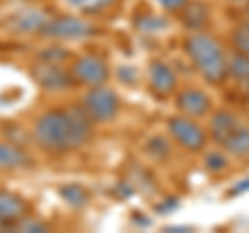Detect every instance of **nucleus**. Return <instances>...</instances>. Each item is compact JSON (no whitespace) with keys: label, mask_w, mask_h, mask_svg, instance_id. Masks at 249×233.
Listing matches in <instances>:
<instances>
[{"label":"nucleus","mask_w":249,"mask_h":233,"mask_svg":"<svg viewBox=\"0 0 249 233\" xmlns=\"http://www.w3.org/2000/svg\"><path fill=\"white\" fill-rule=\"evenodd\" d=\"M81 106L93 123H108L119 115L121 98L112 88H108V85L104 83V85L89 88L88 92H85L83 100H81Z\"/></svg>","instance_id":"nucleus-3"},{"label":"nucleus","mask_w":249,"mask_h":233,"mask_svg":"<svg viewBox=\"0 0 249 233\" xmlns=\"http://www.w3.org/2000/svg\"><path fill=\"white\" fill-rule=\"evenodd\" d=\"M166 25H168V21L164 17H160V15H143V17L137 21L139 32H143V34L162 32V29H166Z\"/></svg>","instance_id":"nucleus-20"},{"label":"nucleus","mask_w":249,"mask_h":233,"mask_svg":"<svg viewBox=\"0 0 249 233\" xmlns=\"http://www.w3.org/2000/svg\"><path fill=\"white\" fill-rule=\"evenodd\" d=\"M231 42H232V48H235V52L247 54V57H249V21L239 23V25L232 29Z\"/></svg>","instance_id":"nucleus-19"},{"label":"nucleus","mask_w":249,"mask_h":233,"mask_svg":"<svg viewBox=\"0 0 249 233\" xmlns=\"http://www.w3.org/2000/svg\"><path fill=\"white\" fill-rule=\"evenodd\" d=\"M62 65L65 63H46V60H40V63L31 69V75H34L36 83L44 90L67 92L75 85V79H73L71 69H65Z\"/></svg>","instance_id":"nucleus-7"},{"label":"nucleus","mask_w":249,"mask_h":233,"mask_svg":"<svg viewBox=\"0 0 249 233\" xmlns=\"http://www.w3.org/2000/svg\"><path fill=\"white\" fill-rule=\"evenodd\" d=\"M69 58V52L65 48H58V46H50L44 52H40V60H46V63H65Z\"/></svg>","instance_id":"nucleus-23"},{"label":"nucleus","mask_w":249,"mask_h":233,"mask_svg":"<svg viewBox=\"0 0 249 233\" xmlns=\"http://www.w3.org/2000/svg\"><path fill=\"white\" fill-rule=\"evenodd\" d=\"M185 52L208 83H222L229 77V57L222 44L208 32H191L185 40Z\"/></svg>","instance_id":"nucleus-2"},{"label":"nucleus","mask_w":249,"mask_h":233,"mask_svg":"<svg viewBox=\"0 0 249 233\" xmlns=\"http://www.w3.org/2000/svg\"><path fill=\"white\" fill-rule=\"evenodd\" d=\"M239 125H241L239 119L231 111H218L216 115H212V119H210V137H212L216 144L222 146Z\"/></svg>","instance_id":"nucleus-13"},{"label":"nucleus","mask_w":249,"mask_h":233,"mask_svg":"<svg viewBox=\"0 0 249 233\" xmlns=\"http://www.w3.org/2000/svg\"><path fill=\"white\" fill-rule=\"evenodd\" d=\"M229 75L241 85H249V57L235 52L229 58Z\"/></svg>","instance_id":"nucleus-18"},{"label":"nucleus","mask_w":249,"mask_h":233,"mask_svg":"<svg viewBox=\"0 0 249 233\" xmlns=\"http://www.w3.org/2000/svg\"><path fill=\"white\" fill-rule=\"evenodd\" d=\"M160 4V9H164L166 13H178L189 0H156Z\"/></svg>","instance_id":"nucleus-25"},{"label":"nucleus","mask_w":249,"mask_h":233,"mask_svg":"<svg viewBox=\"0 0 249 233\" xmlns=\"http://www.w3.org/2000/svg\"><path fill=\"white\" fill-rule=\"evenodd\" d=\"M62 2L79 15H102L110 11L119 0H62Z\"/></svg>","instance_id":"nucleus-16"},{"label":"nucleus","mask_w":249,"mask_h":233,"mask_svg":"<svg viewBox=\"0 0 249 233\" xmlns=\"http://www.w3.org/2000/svg\"><path fill=\"white\" fill-rule=\"evenodd\" d=\"M46 229H48V227H46L44 223L29 219V214L17 225V227H15V231H46Z\"/></svg>","instance_id":"nucleus-24"},{"label":"nucleus","mask_w":249,"mask_h":233,"mask_svg":"<svg viewBox=\"0 0 249 233\" xmlns=\"http://www.w3.org/2000/svg\"><path fill=\"white\" fill-rule=\"evenodd\" d=\"M71 73L75 83L96 88V85H104L108 81L110 69H108V60L104 57H100L96 52H85L73 60Z\"/></svg>","instance_id":"nucleus-6"},{"label":"nucleus","mask_w":249,"mask_h":233,"mask_svg":"<svg viewBox=\"0 0 249 233\" xmlns=\"http://www.w3.org/2000/svg\"><path fill=\"white\" fill-rule=\"evenodd\" d=\"M147 81H150V90L154 96L166 98L175 94L177 90V73L162 60H152L150 69H147Z\"/></svg>","instance_id":"nucleus-10"},{"label":"nucleus","mask_w":249,"mask_h":233,"mask_svg":"<svg viewBox=\"0 0 249 233\" xmlns=\"http://www.w3.org/2000/svg\"><path fill=\"white\" fill-rule=\"evenodd\" d=\"M50 21V15L37 9V6H25L17 13H13L11 27L17 34H42L46 23Z\"/></svg>","instance_id":"nucleus-11"},{"label":"nucleus","mask_w":249,"mask_h":233,"mask_svg":"<svg viewBox=\"0 0 249 233\" xmlns=\"http://www.w3.org/2000/svg\"><path fill=\"white\" fill-rule=\"evenodd\" d=\"M247 15H249V0H247Z\"/></svg>","instance_id":"nucleus-29"},{"label":"nucleus","mask_w":249,"mask_h":233,"mask_svg":"<svg viewBox=\"0 0 249 233\" xmlns=\"http://www.w3.org/2000/svg\"><path fill=\"white\" fill-rule=\"evenodd\" d=\"M164 231H178V233H181V231H191L189 227H178V225H177V227H164Z\"/></svg>","instance_id":"nucleus-27"},{"label":"nucleus","mask_w":249,"mask_h":233,"mask_svg":"<svg viewBox=\"0 0 249 233\" xmlns=\"http://www.w3.org/2000/svg\"><path fill=\"white\" fill-rule=\"evenodd\" d=\"M147 152L152 154L154 158H158V160H162V158H166L168 154H170V144L166 142L164 137H160V136H156V137H152L150 142H147Z\"/></svg>","instance_id":"nucleus-22"},{"label":"nucleus","mask_w":249,"mask_h":233,"mask_svg":"<svg viewBox=\"0 0 249 233\" xmlns=\"http://www.w3.org/2000/svg\"><path fill=\"white\" fill-rule=\"evenodd\" d=\"M222 148L235 158H249V127L239 125L222 144Z\"/></svg>","instance_id":"nucleus-15"},{"label":"nucleus","mask_w":249,"mask_h":233,"mask_svg":"<svg viewBox=\"0 0 249 233\" xmlns=\"http://www.w3.org/2000/svg\"><path fill=\"white\" fill-rule=\"evenodd\" d=\"M29 165H31V158L23 148H19V146H15L11 142H0V169L17 171Z\"/></svg>","instance_id":"nucleus-14"},{"label":"nucleus","mask_w":249,"mask_h":233,"mask_svg":"<svg viewBox=\"0 0 249 233\" xmlns=\"http://www.w3.org/2000/svg\"><path fill=\"white\" fill-rule=\"evenodd\" d=\"M206 169L210 171V173H224V171L229 169V158L224 156V152H208V156H206Z\"/></svg>","instance_id":"nucleus-21"},{"label":"nucleus","mask_w":249,"mask_h":233,"mask_svg":"<svg viewBox=\"0 0 249 233\" xmlns=\"http://www.w3.org/2000/svg\"><path fill=\"white\" fill-rule=\"evenodd\" d=\"M229 2H235V4H241V2H247V0H229Z\"/></svg>","instance_id":"nucleus-28"},{"label":"nucleus","mask_w":249,"mask_h":233,"mask_svg":"<svg viewBox=\"0 0 249 233\" xmlns=\"http://www.w3.org/2000/svg\"><path fill=\"white\" fill-rule=\"evenodd\" d=\"M178 19L187 32H201L210 21V6L206 2H199V0H189L178 11Z\"/></svg>","instance_id":"nucleus-12"},{"label":"nucleus","mask_w":249,"mask_h":233,"mask_svg":"<svg viewBox=\"0 0 249 233\" xmlns=\"http://www.w3.org/2000/svg\"><path fill=\"white\" fill-rule=\"evenodd\" d=\"M177 108L181 111V115L193 116V119H199V116H206L212 108V100L206 94L204 90L199 88H185L177 94Z\"/></svg>","instance_id":"nucleus-9"},{"label":"nucleus","mask_w":249,"mask_h":233,"mask_svg":"<svg viewBox=\"0 0 249 233\" xmlns=\"http://www.w3.org/2000/svg\"><path fill=\"white\" fill-rule=\"evenodd\" d=\"M29 213L27 202L9 190H0V231L15 229Z\"/></svg>","instance_id":"nucleus-8"},{"label":"nucleus","mask_w":249,"mask_h":233,"mask_svg":"<svg viewBox=\"0 0 249 233\" xmlns=\"http://www.w3.org/2000/svg\"><path fill=\"white\" fill-rule=\"evenodd\" d=\"M91 131L93 121L83 111V106H67L37 116L31 136L40 150L62 156L83 148L91 139Z\"/></svg>","instance_id":"nucleus-1"},{"label":"nucleus","mask_w":249,"mask_h":233,"mask_svg":"<svg viewBox=\"0 0 249 233\" xmlns=\"http://www.w3.org/2000/svg\"><path fill=\"white\" fill-rule=\"evenodd\" d=\"M166 129H168V136L187 152H201L208 142V134L204 131V127L193 121V116H187V115L170 116L166 123Z\"/></svg>","instance_id":"nucleus-5"},{"label":"nucleus","mask_w":249,"mask_h":233,"mask_svg":"<svg viewBox=\"0 0 249 233\" xmlns=\"http://www.w3.org/2000/svg\"><path fill=\"white\" fill-rule=\"evenodd\" d=\"M96 34V27L81 15H60V17H50L46 23L42 36L50 40H88Z\"/></svg>","instance_id":"nucleus-4"},{"label":"nucleus","mask_w":249,"mask_h":233,"mask_svg":"<svg viewBox=\"0 0 249 233\" xmlns=\"http://www.w3.org/2000/svg\"><path fill=\"white\" fill-rule=\"evenodd\" d=\"M58 194H60V198L65 200L69 206H73V208H83V206L89 202L88 190H85L83 185H79V183L62 185V188L58 190Z\"/></svg>","instance_id":"nucleus-17"},{"label":"nucleus","mask_w":249,"mask_h":233,"mask_svg":"<svg viewBox=\"0 0 249 233\" xmlns=\"http://www.w3.org/2000/svg\"><path fill=\"white\" fill-rule=\"evenodd\" d=\"M0 2H2V0H0Z\"/></svg>","instance_id":"nucleus-30"},{"label":"nucleus","mask_w":249,"mask_h":233,"mask_svg":"<svg viewBox=\"0 0 249 233\" xmlns=\"http://www.w3.org/2000/svg\"><path fill=\"white\" fill-rule=\"evenodd\" d=\"M247 192H249V177L243 179V181H239L237 185H232V188L227 192V196L229 198H237V196H241V194H247Z\"/></svg>","instance_id":"nucleus-26"}]
</instances>
